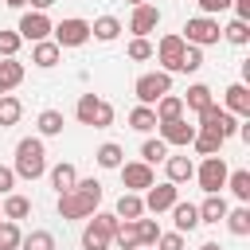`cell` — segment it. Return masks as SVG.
I'll list each match as a JSON object with an SVG mask.
<instances>
[{
    "instance_id": "6da1fadb",
    "label": "cell",
    "mask_w": 250,
    "mask_h": 250,
    "mask_svg": "<svg viewBox=\"0 0 250 250\" xmlns=\"http://www.w3.org/2000/svg\"><path fill=\"white\" fill-rule=\"evenodd\" d=\"M98 203H102V184L98 180H78L70 191L59 195V215L62 219H86V215L98 211Z\"/></svg>"
},
{
    "instance_id": "7a4b0ae2",
    "label": "cell",
    "mask_w": 250,
    "mask_h": 250,
    "mask_svg": "<svg viewBox=\"0 0 250 250\" xmlns=\"http://www.w3.org/2000/svg\"><path fill=\"white\" fill-rule=\"evenodd\" d=\"M12 172L23 176V180H39V176L47 172V148H43L39 137H23V141L16 145V164H12Z\"/></svg>"
},
{
    "instance_id": "3957f363",
    "label": "cell",
    "mask_w": 250,
    "mask_h": 250,
    "mask_svg": "<svg viewBox=\"0 0 250 250\" xmlns=\"http://www.w3.org/2000/svg\"><path fill=\"white\" fill-rule=\"evenodd\" d=\"M117 227H121V219H117L113 211H98V215L86 223V230H82V250H109Z\"/></svg>"
},
{
    "instance_id": "277c9868",
    "label": "cell",
    "mask_w": 250,
    "mask_h": 250,
    "mask_svg": "<svg viewBox=\"0 0 250 250\" xmlns=\"http://www.w3.org/2000/svg\"><path fill=\"white\" fill-rule=\"evenodd\" d=\"M74 113H78L82 125H94V129H109L113 125V105L105 98H98V94H82L78 105H74Z\"/></svg>"
},
{
    "instance_id": "5b68a950",
    "label": "cell",
    "mask_w": 250,
    "mask_h": 250,
    "mask_svg": "<svg viewBox=\"0 0 250 250\" xmlns=\"http://www.w3.org/2000/svg\"><path fill=\"white\" fill-rule=\"evenodd\" d=\"M219 35H223V27H219V20H211V16H191L188 23H184V43H191V47H211V43H219Z\"/></svg>"
},
{
    "instance_id": "8992f818",
    "label": "cell",
    "mask_w": 250,
    "mask_h": 250,
    "mask_svg": "<svg viewBox=\"0 0 250 250\" xmlns=\"http://www.w3.org/2000/svg\"><path fill=\"white\" fill-rule=\"evenodd\" d=\"M133 94H137V102H141V105H156L164 94H172V74H164V70L141 74V78H137V86H133Z\"/></svg>"
},
{
    "instance_id": "52a82bcc",
    "label": "cell",
    "mask_w": 250,
    "mask_h": 250,
    "mask_svg": "<svg viewBox=\"0 0 250 250\" xmlns=\"http://www.w3.org/2000/svg\"><path fill=\"white\" fill-rule=\"evenodd\" d=\"M227 176H230V168H227L223 156H203V164L195 168V180H199V188L207 195H219L227 188Z\"/></svg>"
},
{
    "instance_id": "ba28073f",
    "label": "cell",
    "mask_w": 250,
    "mask_h": 250,
    "mask_svg": "<svg viewBox=\"0 0 250 250\" xmlns=\"http://www.w3.org/2000/svg\"><path fill=\"white\" fill-rule=\"evenodd\" d=\"M51 31H55V43H59V51H62V47H82V43L90 39V20H78V16H70V20H62V23H55Z\"/></svg>"
},
{
    "instance_id": "9c48e42d",
    "label": "cell",
    "mask_w": 250,
    "mask_h": 250,
    "mask_svg": "<svg viewBox=\"0 0 250 250\" xmlns=\"http://www.w3.org/2000/svg\"><path fill=\"white\" fill-rule=\"evenodd\" d=\"M199 129L219 133V137L227 141V137L238 133V121H234V113H227V109H219V105H207V109H199Z\"/></svg>"
},
{
    "instance_id": "30bf717a",
    "label": "cell",
    "mask_w": 250,
    "mask_h": 250,
    "mask_svg": "<svg viewBox=\"0 0 250 250\" xmlns=\"http://www.w3.org/2000/svg\"><path fill=\"white\" fill-rule=\"evenodd\" d=\"M184 47H188V43H184L180 35H164V39L156 43V51H152V55H156V62L164 66V74H176V70H180V59H184Z\"/></svg>"
},
{
    "instance_id": "8fae6325",
    "label": "cell",
    "mask_w": 250,
    "mask_h": 250,
    "mask_svg": "<svg viewBox=\"0 0 250 250\" xmlns=\"http://www.w3.org/2000/svg\"><path fill=\"white\" fill-rule=\"evenodd\" d=\"M117 172H121V184H125V191H148V188L156 184V176H152V168H148L145 160H133V164H121Z\"/></svg>"
},
{
    "instance_id": "7c38bea8",
    "label": "cell",
    "mask_w": 250,
    "mask_h": 250,
    "mask_svg": "<svg viewBox=\"0 0 250 250\" xmlns=\"http://www.w3.org/2000/svg\"><path fill=\"white\" fill-rule=\"evenodd\" d=\"M156 23H160V8L145 0V4H137V8H133L129 31H133V39H148V31H156Z\"/></svg>"
},
{
    "instance_id": "4fadbf2b",
    "label": "cell",
    "mask_w": 250,
    "mask_h": 250,
    "mask_svg": "<svg viewBox=\"0 0 250 250\" xmlns=\"http://www.w3.org/2000/svg\"><path fill=\"white\" fill-rule=\"evenodd\" d=\"M180 199V188L176 184H152L148 188V195L141 199L145 203V211H152V215H160V211H172V203Z\"/></svg>"
},
{
    "instance_id": "5bb4252c",
    "label": "cell",
    "mask_w": 250,
    "mask_h": 250,
    "mask_svg": "<svg viewBox=\"0 0 250 250\" xmlns=\"http://www.w3.org/2000/svg\"><path fill=\"white\" fill-rule=\"evenodd\" d=\"M51 27H55V23H51L43 12H27V16L20 20V27H16V35H20V39H31V43H43V39L51 35Z\"/></svg>"
},
{
    "instance_id": "9a60e30c",
    "label": "cell",
    "mask_w": 250,
    "mask_h": 250,
    "mask_svg": "<svg viewBox=\"0 0 250 250\" xmlns=\"http://www.w3.org/2000/svg\"><path fill=\"white\" fill-rule=\"evenodd\" d=\"M156 129H160V141H164V145H191V141H195V125H188L184 117L160 121Z\"/></svg>"
},
{
    "instance_id": "2e32d148",
    "label": "cell",
    "mask_w": 250,
    "mask_h": 250,
    "mask_svg": "<svg viewBox=\"0 0 250 250\" xmlns=\"http://www.w3.org/2000/svg\"><path fill=\"white\" fill-rule=\"evenodd\" d=\"M172 223H176V234H188V230H195V227H199V207H195V203H184V199H176V203H172Z\"/></svg>"
},
{
    "instance_id": "e0dca14e",
    "label": "cell",
    "mask_w": 250,
    "mask_h": 250,
    "mask_svg": "<svg viewBox=\"0 0 250 250\" xmlns=\"http://www.w3.org/2000/svg\"><path fill=\"white\" fill-rule=\"evenodd\" d=\"M62 59V51H59V43L55 39H43V43H31V62L35 66H43V70H51L55 62Z\"/></svg>"
},
{
    "instance_id": "ac0fdd59",
    "label": "cell",
    "mask_w": 250,
    "mask_h": 250,
    "mask_svg": "<svg viewBox=\"0 0 250 250\" xmlns=\"http://www.w3.org/2000/svg\"><path fill=\"white\" fill-rule=\"evenodd\" d=\"M227 113L250 117V90H246V82H234V86H227Z\"/></svg>"
},
{
    "instance_id": "d6986e66",
    "label": "cell",
    "mask_w": 250,
    "mask_h": 250,
    "mask_svg": "<svg viewBox=\"0 0 250 250\" xmlns=\"http://www.w3.org/2000/svg\"><path fill=\"white\" fill-rule=\"evenodd\" d=\"M164 164H168V184H188V180H195L191 156H168Z\"/></svg>"
},
{
    "instance_id": "ffe728a7",
    "label": "cell",
    "mask_w": 250,
    "mask_h": 250,
    "mask_svg": "<svg viewBox=\"0 0 250 250\" xmlns=\"http://www.w3.org/2000/svg\"><path fill=\"white\" fill-rule=\"evenodd\" d=\"M121 223H137L141 215H145V203H141V195L137 191H125L121 199H117V211H113Z\"/></svg>"
},
{
    "instance_id": "44dd1931",
    "label": "cell",
    "mask_w": 250,
    "mask_h": 250,
    "mask_svg": "<svg viewBox=\"0 0 250 250\" xmlns=\"http://www.w3.org/2000/svg\"><path fill=\"white\" fill-rule=\"evenodd\" d=\"M152 113H156V125H160V121H176V117H184V98L164 94V98L152 105Z\"/></svg>"
},
{
    "instance_id": "7402d4cb",
    "label": "cell",
    "mask_w": 250,
    "mask_h": 250,
    "mask_svg": "<svg viewBox=\"0 0 250 250\" xmlns=\"http://www.w3.org/2000/svg\"><path fill=\"white\" fill-rule=\"evenodd\" d=\"M227 211H230V207H227L223 195H207V199L199 203V223H223Z\"/></svg>"
},
{
    "instance_id": "603a6c76",
    "label": "cell",
    "mask_w": 250,
    "mask_h": 250,
    "mask_svg": "<svg viewBox=\"0 0 250 250\" xmlns=\"http://www.w3.org/2000/svg\"><path fill=\"white\" fill-rule=\"evenodd\" d=\"M20 82H23V62H16V59H0V94L16 90Z\"/></svg>"
},
{
    "instance_id": "cb8c5ba5",
    "label": "cell",
    "mask_w": 250,
    "mask_h": 250,
    "mask_svg": "<svg viewBox=\"0 0 250 250\" xmlns=\"http://www.w3.org/2000/svg\"><path fill=\"white\" fill-rule=\"evenodd\" d=\"M90 35L102 39V43H113V39L121 35V20H113V16H98V20L90 23Z\"/></svg>"
},
{
    "instance_id": "d4e9b609",
    "label": "cell",
    "mask_w": 250,
    "mask_h": 250,
    "mask_svg": "<svg viewBox=\"0 0 250 250\" xmlns=\"http://www.w3.org/2000/svg\"><path fill=\"white\" fill-rule=\"evenodd\" d=\"M74 184H78V172H74V164H55V168H51V188H55L59 195H62V191H70Z\"/></svg>"
},
{
    "instance_id": "484cf974",
    "label": "cell",
    "mask_w": 250,
    "mask_h": 250,
    "mask_svg": "<svg viewBox=\"0 0 250 250\" xmlns=\"http://www.w3.org/2000/svg\"><path fill=\"white\" fill-rule=\"evenodd\" d=\"M184 105L188 109H207V105H215V98H211V86H203V82H195V86H188V98H184Z\"/></svg>"
},
{
    "instance_id": "4316f807",
    "label": "cell",
    "mask_w": 250,
    "mask_h": 250,
    "mask_svg": "<svg viewBox=\"0 0 250 250\" xmlns=\"http://www.w3.org/2000/svg\"><path fill=\"white\" fill-rule=\"evenodd\" d=\"M195 152L199 156H219V148H223V137L219 133H207V129H195Z\"/></svg>"
},
{
    "instance_id": "83f0119b",
    "label": "cell",
    "mask_w": 250,
    "mask_h": 250,
    "mask_svg": "<svg viewBox=\"0 0 250 250\" xmlns=\"http://www.w3.org/2000/svg\"><path fill=\"white\" fill-rule=\"evenodd\" d=\"M129 129H137V133H152V129H156V113H152V105H137V109L129 113Z\"/></svg>"
},
{
    "instance_id": "f1b7e54d",
    "label": "cell",
    "mask_w": 250,
    "mask_h": 250,
    "mask_svg": "<svg viewBox=\"0 0 250 250\" xmlns=\"http://www.w3.org/2000/svg\"><path fill=\"white\" fill-rule=\"evenodd\" d=\"M223 223L230 227V234L246 238V234H250V207H234V211H227V219H223Z\"/></svg>"
},
{
    "instance_id": "f546056e",
    "label": "cell",
    "mask_w": 250,
    "mask_h": 250,
    "mask_svg": "<svg viewBox=\"0 0 250 250\" xmlns=\"http://www.w3.org/2000/svg\"><path fill=\"white\" fill-rule=\"evenodd\" d=\"M20 113H23L20 98H12V94H0V129L16 125V121H20Z\"/></svg>"
},
{
    "instance_id": "4dcf8cb0",
    "label": "cell",
    "mask_w": 250,
    "mask_h": 250,
    "mask_svg": "<svg viewBox=\"0 0 250 250\" xmlns=\"http://www.w3.org/2000/svg\"><path fill=\"white\" fill-rule=\"evenodd\" d=\"M94 156H98L102 168H121V164H125V152H121V145H113V141H105Z\"/></svg>"
},
{
    "instance_id": "1f68e13d",
    "label": "cell",
    "mask_w": 250,
    "mask_h": 250,
    "mask_svg": "<svg viewBox=\"0 0 250 250\" xmlns=\"http://www.w3.org/2000/svg\"><path fill=\"white\" fill-rule=\"evenodd\" d=\"M227 188L234 191V199H238V203H246V199H250V172H246V168L230 172V176H227Z\"/></svg>"
},
{
    "instance_id": "d6a6232c",
    "label": "cell",
    "mask_w": 250,
    "mask_h": 250,
    "mask_svg": "<svg viewBox=\"0 0 250 250\" xmlns=\"http://www.w3.org/2000/svg\"><path fill=\"white\" fill-rule=\"evenodd\" d=\"M27 215H31V199L27 195H8L4 199V219L16 223V219H27Z\"/></svg>"
},
{
    "instance_id": "836d02e7",
    "label": "cell",
    "mask_w": 250,
    "mask_h": 250,
    "mask_svg": "<svg viewBox=\"0 0 250 250\" xmlns=\"http://www.w3.org/2000/svg\"><path fill=\"white\" fill-rule=\"evenodd\" d=\"M20 250H55V234L51 230H31L20 238Z\"/></svg>"
},
{
    "instance_id": "e575fe53",
    "label": "cell",
    "mask_w": 250,
    "mask_h": 250,
    "mask_svg": "<svg viewBox=\"0 0 250 250\" xmlns=\"http://www.w3.org/2000/svg\"><path fill=\"white\" fill-rule=\"evenodd\" d=\"M141 160H145L148 168L160 164V160H168V145H164L160 137H156V141H145V145H141Z\"/></svg>"
},
{
    "instance_id": "d590c367",
    "label": "cell",
    "mask_w": 250,
    "mask_h": 250,
    "mask_svg": "<svg viewBox=\"0 0 250 250\" xmlns=\"http://www.w3.org/2000/svg\"><path fill=\"white\" fill-rule=\"evenodd\" d=\"M223 35H227L234 47H246V43H250V23H246V20H230V23L223 27Z\"/></svg>"
},
{
    "instance_id": "8d00e7d4",
    "label": "cell",
    "mask_w": 250,
    "mask_h": 250,
    "mask_svg": "<svg viewBox=\"0 0 250 250\" xmlns=\"http://www.w3.org/2000/svg\"><path fill=\"white\" fill-rule=\"evenodd\" d=\"M39 133L43 137H59L62 133V113L59 109H43L39 113Z\"/></svg>"
},
{
    "instance_id": "74e56055",
    "label": "cell",
    "mask_w": 250,
    "mask_h": 250,
    "mask_svg": "<svg viewBox=\"0 0 250 250\" xmlns=\"http://www.w3.org/2000/svg\"><path fill=\"white\" fill-rule=\"evenodd\" d=\"M203 66V47H184V59H180V74H195Z\"/></svg>"
},
{
    "instance_id": "f35d334b",
    "label": "cell",
    "mask_w": 250,
    "mask_h": 250,
    "mask_svg": "<svg viewBox=\"0 0 250 250\" xmlns=\"http://www.w3.org/2000/svg\"><path fill=\"white\" fill-rule=\"evenodd\" d=\"M113 242H117L121 250H141V238H137V227H133V223H121L117 234H113Z\"/></svg>"
},
{
    "instance_id": "ab89813d",
    "label": "cell",
    "mask_w": 250,
    "mask_h": 250,
    "mask_svg": "<svg viewBox=\"0 0 250 250\" xmlns=\"http://www.w3.org/2000/svg\"><path fill=\"white\" fill-rule=\"evenodd\" d=\"M20 238H23L20 227H16L12 219H4V223H0V250H20Z\"/></svg>"
},
{
    "instance_id": "60d3db41",
    "label": "cell",
    "mask_w": 250,
    "mask_h": 250,
    "mask_svg": "<svg viewBox=\"0 0 250 250\" xmlns=\"http://www.w3.org/2000/svg\"><path fill=\"white\" fill-rule=\"evenodd\" d=\"M133 227H137V238H141V246H156V238H160V227H156L152 219H137Z\"/></svg>"
},
{
    "instance_id": "b9f144b4",
    "label": "cell",
    "mask_w": 250,
    "mask_h": 250,
    "mask_svg": "<svg viewBox=\"0 0 250 250\" xmlns=\"http://www.w3.org/2000/svg\"><path fill=\"white\" fill-rule=\"evenodd\" d=\"M20 43H23V39H20L16 31H0V55H4V59H16Z\"/></svg>"
},
{
    "instance_id": "7bdbcfd3",
    "label": "cell",
    "mask_w": 250,
    "mask_h": 250,
    "mask_svg": "<svg viewBox=\"0 0 250 250\" xmlns=\"http://www.w3.org/2000/svg\"><path fill=\"white\" fill-rule=\"evenodd\" d=\"M129 59H133V62L152 59V43H148V39H133V43H129Z\"/></svg>"
},
{
    "instance_id": "ee69618b",
    "label": "cell",
    "mask_w": 250,
    "mask_h": 250,
    "mask_svg": "<svg viewBox=\"0 0 250 250\" xmlns=\"http://www.w3.org/2000/svg\"><path fill=\"white\" fill-rule=\"evenodd\" d=\"M156 246H160V250H184V234H176V230H172V234H160Z\"/></svg>"
},
{
    "instance_id": "f6af8a7d",
    "label": "cell",
    "mask_w": 250,
    "mask_h": 250,
    "mask_svg": "<svg viewBox=\"0 0 250 250\" xmlns=\"http://www.w3.org/2000/svg\"><path fill=\"white\" fill-rule=\"evenodd\" d=\"M195 4H199L203 16H215V12H227L230 8V0H195Z\"/></svg>"
},
{
    "instance_id": "bcb514c9",
    "label": "cell",
    "mask_w": 250,
    "mask_h": 250,
    "mask_svg": "<svg viewBox=\"0 0 250 250\" xmlns=\"http://www.w3.org/2000/svg\"><path fill=\"white\" fill-rule=\"evenodd\" d=\"M12 184H16V172L0 164V195H8V191H12Z\"/></svg>"
},
{
    "instance_id": "7dc6e473",
    "label": "cell",
    "mask_w": 250,
    "mask_h": 250,
    "mask_svg": "<svg viewBox=\"0 0 250 250\" xmlns=\"http://www.w3.org/2000/svg\"><path fill=\"white\" fill-rule=\"evenodd\" d=\"M230 4H234V12H238L234 20H250V0H230Z\"/></svg>"
},
{
    "instance_id": "c3c4849f",
    "label": "cell",
    "mask_w": 250,
    "mask_h": 250,
    "mask_svg": "<svg viewBox=\"0 0 250 250\" xmlns=\"http://www.w3.org/2000/svg\"><path fill=\"white\" fill-rule=\"evenodd\" d=\"M27 4H31V8H35V12H47V8H51V4H55V0H27Z\"/></svg>"
},
{
    "instance_id": "681fc988",
    "label": "cell",
    "mask_w": 250,
    "mask_h": 250,
    "mask_svg": "<svg viewBox=\"0 0 250 250\" xmlns=\"http://www.w3.org/2000/svg\"><path fill=\"white\" fill-rule=\"evenodd\" d=\"M4 4H8V8H23L27 0H4Z\"/></svg>"
},
{
    "instance_id": "f907efd6",
    "label": "cell",
    "mask_w": 250,
    "mask_h": 250,
    "mask_svg": "<svg viewBox=\"0 0 250 250\" xmlns=\"http://www.w3.org/2000/svg\"><path fill=\"white\" fill-rule=\"evenodd\" d=\"M199 250H223V246H219V242H203Z\"/></svg>"
},
{
    "instance_id": "816d5d0a",
    "label": "cell",
    "mask_w": 250,
    "mask_h": 250,
    "mask_svg": "<svg viewBox=\"0 0 250 250\" xmlns=\"http://www.w3.org/2000/svg\"><path fill=\"white\" fill-rule=\"evenodd\" d=\"M125 4H133V8H137V4H145V0H125Z\"/></svg>"
}]
</instances>
